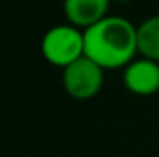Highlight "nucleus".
<instances>
[{
  "label": "nucleus",
  "instance_id": "nucleus-1",
  "mask_svg": "<svg viewBox=\"0 0 159 157\" xmlns=\"http://www.w3.org/2000/svg\"><path fill=\"white\" fill-rule=\"evenodd\" d=\"M85 56L104 70L124 69L139 54L137 26L119 15H107L83 30Z\"/></svg>",
  "mask_w": 159,
  "mask_h": 157
},
{
  "label": "nucleus",
  "instance_id": "nucleus-2",
  "mask_svg": "<svg viewBox=\"0 0 159 157\" xmlns=\"http://www.w3.org/2000/svg\"><path fill=\"white\" fill-rule=\"evenodd\" d=\"M41 54L46 63L65 69L85 56L83 30L72 24H56L44 32L41 39Z\"/></svg>",
  "mask_w": 159,
  "mask_h": 157
},
{
  "label": "nucleus",
  "instance_id": "nucleus-3",
  "mask_svg": "<svg viewBox=\"0 0 159 157\" xmlns=\"http://www.w3.org/2000/svg\"><path fill=\"white\" fill-rule=\"evenodd\" d=\"M63 89L65 92L80 102L94 98L104 85V69L96 65L93 59L87 56L80 57L78 61L70 63L69 67L63 69L61 74Z\"/></svg>",
  "mask_w": 159,
  "mask_h": 157
},
{
  "label": "nucleus",
  "instance_id": "nucleus-4",
  "mask_svg": "<svg viewBox=\"0 0 159 157\" xmlns=\"http://www.w3.org/2000/svg\"><path fill=\"white\" fill-rule=\"evenodd\" d=\"M124 87L137 96H150L159 92V63L148 57H135L122 69Z\"/></svg>",
  "mask_w": 159,
  "mask_h": 157
},
{
  "label": "nucleus",
  "instance_id": "nucleus-5",
  "mask_svg": "<svg viewBox=\"0 0 159 157\" xmlns=\"http://www.w3.org/2000/svg\"><path fill=\"white\" fill-rule=\"evenodd\" d=\"M111 0H63V13L69 24L85 30L107 17Z\"/></svg>",
  "mask_w": 159,
  "mask_h": 157
},
{
  "label": "nucleus",
  "instance_id": "nucleus-6",
  "mask_svg": "<svg viewBox=\"0 0 159 157\" xmlns=\"http://www.w3.org/2000/svg\"><path fill=\"white\" fill-rule=\"evenodd\" d=\"M137 48L139 56L159 63V15L144 19L137 26Z\"/></svg>",
  "mask_w": 159,
  "mask_h": 157
}]
</instances>
